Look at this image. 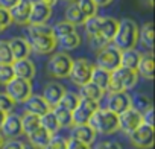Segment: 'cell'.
Masks as SVG:
<instances>
[{
    "label": "cell",
    "instance_id": "cell-1",
    "mask_svg": "<svg viewBox=\"0 0 155 149\" xmlns=\"http://www.w3.org/2000/svg\"><path fill=\"white\" fill-rule=\"evenodd\" d=\"M119 26V20L113 18V17H90L85 20L84 28H85V34L88 37L90 46L96 50L105 47L107 44H110L114 38V34L117 31Z\"/></svg>",
    "mask_w": 155,
    "mask_h": 149
},
{
    "label": "cell",
    "instance_id": "cell-2",
    "mask_svg": "<svg viewBox=\"0 0 155 149\" xmlns=\"http://www.w3.org/2000/svg\"><path fill=\"white\" fill-rule=\"evenodd\" d=\"M28 41L31 44V50L38 55L52 53L58 46L56 38L52 34V28L47 25H29Z\"/></svg>",
    "mask_w": 155,
    "mask_h": 149
},
{
    "label": "cell",
    "instance_id": "cell-3",
    "mask_svg": "<svg viewBox=\"0 0 155 149\" xmlns=\"http://www.w3.org/2000/svg\"><path fill=\"white\" fill-rule=\"evenodd\" d=\"M111 43L119 50L135 49V46L138 43V25L131 18L120 20Z\"/></svg>",
    "mask_w": 155,
    "mask_h": 149
},
{
    "label": "cell",
    "instance_id": "cell-4",
    "mask_svg": "<svg viewBox=\"0 0 155 149\" xmlns=\"http://www.w3.org/2000/svg\"><path fill=\"white\" fill-rule=\"evenodd\" d=\"M88 125L96 131V134L99 132L104 135H110L119 131V117L107 108H97L90 117Z\"/></svg>",
    "mask_w": 155,
    "mask_h": 149
},
{
    "label": "cell",
    "instance_id": "cell-5",
    "mask_svg": "<svg viewBox=\"0 0 155 149\" xmlns=\"http://www.w3.org/2000/svg\"><path fill=\"white\" fill-rule=\"evenodd\" d=\"M137 82H138L137 70L119 67V68L111 71V81H110L108 93L110 91H128V90H132L137 85Z\"/></svg>",
    "mask_w": 155,
    "mask_h": 149
},
{
    "label": "cell",
    "instance_id": "cell-6",
    "mask_svg": "<svg viewBox=\"0 0 155 149\" xmlns=\"http://www.w3.org/2000/svg\"><path fill=\"white\" fill-rule=\"evenodd\" d=\"M71 64H73V58L68 53H65V52L53 53L47 62V73L52 78H56V79L68 78Z\"/></svg>",
    "mask_w": 155,
    "mask_h": 149
},
{
    "label": "cell",
    "instance_id": "cell-7",
    "mask_svg": "<svg viewBox=\"0 0 155 149\" xmlns=\"http://www.w3.org/2000/svg\"><path fill=\"white\" fill-rule=\"evenodd\" d=\"M93 70H94V64L90 59H87V58H78V59H73L68 78H70V81L74 85L82 87L87 82H90Z\"/></svg>",
    "mask_w": 155,
    "mask_h": 149
},
{
    "label": "cell",
    "instance_id": "cell-8",
    "mask_svg": "<svg viewBox=\"0 0 155 149\" xmlns=\"http://www.w3.org/2000/svg\"><path fill=\"white\" fill-rule=\"evenodd\" d=\"M120 53H122V50H119L116 46L107 44L105 47L97 50L96 67H101L107 71H113V70L119 68L120 67Z\"/></svg>",
    "mask_w": 155,
    "mask_h": 149
},
{
    "label": "cell",
    "instance_id": "cell-9",
    "mask_svg": "<svg viewBox=\"0 0 155 149\" xmlns=\"http://www.w3.org/2000/svg\"><path fill=\"white\" fill-rule=\"evenodd\" d=\"M6 94L15 102V104H25L28 98L32 94V82L21 79V78H14L11 82L6 85Z\"/></svg>",
    "mask_w": 155,
    "mask_h": 149
},
{
    "label": "cell",
    "instance_id": "cell-10",
    "mask_svg": "<svg viewBox=\"0 0 155 149\" xmlns=\"http://www.w3.org/2000/svg\"><path fill=\"white\" fill-rule=\"evenodd\" d=\"M131 144H134L138 149H150L153 146V128L141 123L137 129H134L131 134H128Z\"/></svg>",
    "mask_w": 155,
    "mask_h": 149
},
{
    "label": "cell",
    "instance_id": "cell-11",
    "mask_svg": "<svg viewBox=\"0 0 155 149\" xmlns=\"http://www.w3.org/2000/svg\"><path fill=\"white\" fill-rule=\"evenodd\" d=\"M101 108L99 107V102H94V101H88V99H82L79 101V105H78L71 114H73V125H84V123H88L90 117L94 114V111Z\"/></svg>",
    "mask_w": 155,
    "mask_h": 149
},
{
    "label": "cell",
    "instance_id": "cell-12",
    "mask_svg": "<svg viewBox=\"0 0 155 149\" xmlns=\"http://www.w3.org/2000/svg\"><path fill=\"white\" fill-rule=\"evenodd\" d=\"M119 129L125 134H131L134 129H137L143 120H141V113L137 111L135 108H128L123 113H120L119 116Z\"/></svg>",
    "mask_w": 155,
    "mask_h": 149
},
{
    "label": "cell",
    "instance_id": "cell-13",
    "mask_svg": "<svg viewBox=\"0 0 155 149\" xmlns=\"http://www.w3.org/2000/svg\"><path fill=\"white\" fill-rule=\"evenodd\" d=\"M128 108H131V96L128 94V91H110L108 93L107 110L119 116Z\"/></svg>",
    "mask_w": 155,
    "mask_h": 149
},
{
    "label": "cell",
    "instance_id": "cell-14",
    "mask_svg": "<svg viewBox=\"0 0 155 149\" xmlns=\"http://www.w3.org/2000/svg\"><path fill=\"white\" fill-rule=\"evenodd\" d=\"M0 132H2V135L6 137V138H18L23 134L21 117L18 114H14V113L6 114L2 126H0Z\"/></svg>",
    "mask_w": 155,
    "mask_h": 149
},
{
    "label": "cell",
    "instance_id": "cell-15",
    "mask_svg": "<svg viewBox=\"0 0 155 149\" xmlns=\"http://www.w3.org/2000/svg\"><path fill=\"white\" fill-rule=\"evenodd\" d=\"M50 17H52V6L40 2V0L32 2L31 15H29V25H47Z\"/></svg>",
    "mask_w": 155,
    "mask_h": 149
},
{
    "label": "cell",
    "instance_id": "cell-16",
    "mask_svg": "<svg viewBox=\"0 0 155 149\" xmlns=\"http://www.w3.org/2000/svg\"><path fill=\"white\" fill-rule=\"evenodd\" d=\"M31 0H20V2L9 9L11 14V20L12 23L18 25V26H25L29 25V15H31Z\"/></svg>",
    "mask_w": 155,
    "mask_h": 149
},
{
    "label": "cell",
    "instance_id": "cell-17",
    "mask_svg": "<svg viewBox=\"0 0 155 149\" xmlns=\"http://www.w3.org/2000/svg\"><path fill=\"white\" fill-rule=\"evenodd\" d=\"M11 65H12V70H14L15 78H21V79H26V81H32V79L35 78L37 68H35V64H34L29 58L17 59V61H14Z\"/></svg>",
    "mask_w": 155,
    "mask_h": 149
},
{
    "label": "cell",
    "instance_id": "cell-18",
    "mask_svg": "<svg viewBox=\"0 0 155 149\" xmlns=\"http://www.w3.org/2000/svg\"><path fill=\"white\" fill-rule=\"evenodd\" d=\"M70 138H74L81 143H85L88 146H91L96 140V131L88 125V123H84V125H73L71 126V131H70Z\"/></svg>",
    "mask_w": 155,
    "mask_h": 149
},
{
    "label": "cell",
    "instance_id": "cell-19",
    "mask_svg": "<svg viewBox=\"0 0 155 149\" xmlns=\"http://www.w3.org/2000/svg\"><path fill=\"white\" fill-rule=\"evenodd\" d=\"M8 44H9V49H11L14 61L29 58V55L32 53L29 41L26 38H23V37H14L12 40L8 41Z\"/></svg>",
    "mask_w": 155,
    "mask_h": 149
},
{
    "label": "cell",
    "instance_id": "cell-20",
    "mask_svg": "<svg viewBox=\"0 0 155 149\" xmlns=\"http://www.w3.org/2000/svg\"><path fill=\"white\" fill-rule=\"evenodd\" d=\"M65 91H67L65 87L61 85L59 82H49V84H46L41 96L50 105V108H53V107H56L59 104V101H61V98L64 96Z\"/></svg>",
    "mask_w": 155,
    "mask_h": 149
},
{
    "label": "cell",
    "instance_id": "cell-21",
    "mask_svg": "<svg viewBox=\"0 0 155 149\" xmlns=\"http://www.w3.org/2000/svg\"><path fill=\"white\" fill-rule=\"evenodd\" d=\"M50 105L44 101L41 94H31L28 101L25 102V113H31L35 116H43L47 111H50Z\"/></svg>",
    "mask_w": 155,
    "mask_h": 149
},
{
    "label": "cell",
    "instance_id": "cell-22",
    "mask_svg": "<svg viewBox=\"0 0 155 149\" xmlns=\"http://www.w3.org/2000/svg\"><path fill=\"white\" fill-rule=\"evenodd\" d=\"M137 73H138V76H143L147 81L153 79V55H152V52L141 55L140 62L137 65Z\"/></svg>",
    "mask_w": 155,
    "mask_h": 149
},
{
    "label": "cell",
    "instance_id": "cell-23",
    "mask_svg": "<svg viewBox=\"0 0 155 149\" xmlns=\"http://www.w3.org/2000/svg\"><path fill=\"white\" fill-rule=\"evenodd\" d=\"M28 138H29V144H32L37 149H43V147H46L49 144V141L52 138V134L47 132L44 128L40 126L38 129H35L34 132H31L28 135Z\"/></svg>",
    "mask_w": 155,
    "mask_h": 149
},
{
    "label": "cell",
    "instance_id": "cell-24",
    "mask_svg": "<svg viewBox=\"0 0 155 149\" xmlns=\"http://www.w3.org/2000/svg\"><path fill=\"white\" fill-rule=\"evenodd\" d=\"M140 58H141V53L138 50H135V49L122 50V53H120V67L137 70V65L140 62Z\"/></svg>",
    "mask_w": 155,
    "mask_h": 149
},
{
    "label": "cell",
    "instance_id": "cell-25",
    "mask_svg": "<svg viewBox=\"0 0 155 149\" xmlns=\"http://www.w3.org/2000/svg\"><path fill=\"white\" fill-rule=\"evenodd\" d=\"M110 81H111V71H107V70H104V68L94 65V70H93V73H91L90 82H93L94 85H97V87L102 88L104 91H108Z\"/></svg>",
    "mask_w": 155,
    "mask_h": 149
},
{
    "label": "cell",
    "instance_id": "cell-26",
    "mask_svg": "<svg viewBox=\"0 0 155 149\" xmlns=\"http://www.w3.org/2000/svg\"><path fill=\"white\" fill-rule=\"evenodd\" d=\"M104 96H105V91L102 88H99L97 85H94L93 82H87L85 85L81 87V91H79V98L94 101V102H101V99Z\"/></svg>",
    "mask_w": 155,
    "mask_h": 149
},
{
    "label": "cell",
    "instance_id": "cell-27",
    "mask_svg": "<svg viewBox=\"0 0 155 149\" xmlns=\"http://www.w3.org/2000/svg\"><path fill=\"white\" fill-rule=\"evenodd\" d=\"M85 20L87 18L84 17V14L81 12V9L78 8L76 2H71L67 6V9H65V22L71 23L73 26H78V25H84Z\"/></svg>",
    "mask_w": 155,
    "mask_h": 149
},
{
    "label": "cell",
    "instance_id": "cell-28",
    "mask_svg": "<svg viewBox=\"0 0 155 149\" xmlns=\"http://www.w3.org/2000/svg\"><path fill=\"white\" fill-rule=\"evenodd\" d=\"M52 111H53V114H55L61 128H71L73 126V114H71L70 110H67L61 105H56V107L52 108Z\"/></svg>",
    "mask_w": 155,
    "mask_h": 149
},
{
    "label": "cell",
    "instance_id": "cell-29",
    "mask_svg": "<svg viewBox=\"0 0 155 149\" xmlns=\"http://www.w3.org/2000/svg\"><path fill=\"white\" fill-rule=\"evenodd\" d=\"M40 125H41V128H44L52 135H55L61 129V126H59V123H58V120H56V117H55V114H53L52 110L47 111L46 114L40 116Z\"/></svg>",
    "mask_w": 155,
    "mask_h": 149
},
{
    "label": "cell",
    "instance_id": "cell-30",
    "mask_svg": "<svg viewBox=\"0 0 155 149\" xmlns=\"http://www.w3.org/2000/svg\"><path fill=\"white\" fill-rule=\"evenodd\" d=\"M138 41H141V44L146 46L149 50L153 47V25L150 22L138 28Z\"/></svg>",
    "mask_w": 155,
    "mask_h": 149
},
{
    "label": "cell",
    "instance_id": "cell-31",
    "mask_svg": "<svg viewBox=\"0 0 155 149\" xmlns=\"http://www.w3.org/2000/svg\"><path fill=\"white\" fill-rule=\"evenodd\" d=\"M20 117H21V129H23V134H26V135H29L31 132H34L35 129H38L41 126L40 125V116L25 113Z\"/></svg>",
    "mask_w": 155,
    "mask_h": 149
},
{
    "label": "cell",
    "instance_id": "cell-32",
    "mask_svg": "<svg viewBox=\"0 0 155 149\" xmlns=\"http://www.w3.org/2000/svg\"><path fill=\"white\" fill-rule=\"evenodd\" d=\"M56 44L62 49V50H74L78 46L81 44V35L78 32H71L59 40H56Z\"/></svg>",
    "mask_w": 155,
    "mask_h": 149
},
{
    "label": "cell",
    "instance_id": "cell-33",
    "mask_svg": "<svg viewBox=\"0 0 155 149\" xmlns=\"http://www.w3.org/2000/svg\"><path fill=\"white\" fill-rule=\"evenodd\" d=\"M71 32H76V26H73L71 23H68L65 20L58 22L55 26H52V34L56 40H59V38H62V37H65V35H68Z\"/></svg>",
    "mask_w": 155,
    "mask_h": 149
},
{
    "label": "cell",
    "instance_id": "cell-34",
    "mask_svg": "<svg viewBox=\"0 0 155 149\" xmlns=\"http://www.w3.org/2000/svg\"><path fill=\"white\" fill-rule=\"evenodd\" d=\"M79 101H81V98H79V94H78V93L65 91V93H64V96L61 98V101H59V104H58V105H61V107H64V108H67V110L73 111L78 105H79Z\"/></svg>",
    "mask_w": 155,
    "mask_h": 149
},
{
    "label": "cell",
    "instance_id": "cell-35",
    "mask_svg": "<svg viewBox=\"0 0 155 149\" xmlns=\"http://www.w3.org/2000/svg\"><path fill=\"white\" fill-rule=\"evenodd\" d=\"M76 5L81 9V12L84 14L85 18L97 15V6L94 5L93 0H76Z\"/></svg>",
    "mask_w": 155,
    "mask_h": 149
},
{
    "label": "cell",
    "instance_id": "cell-36",
    "mask_svg": "<svg viewBox=\"0 0 155 149\" xmlns=\"http://www.w3.org/2000/svg\"><path fill=\"white\" fill-rule=\"evenodd\" d=\"M131 107L135 108L137 111L143 113L146 108L152 107V104H150V99H149L147 96H144V94H137L135 98H131Z\"/></svg>",
    "mask_w": 155,
    "mask_h": 149
},
{
    "label": "cell",
    "instance_id": "cell-37",
    "mask_svg": "<svg viewBox=\"0 0 155 149\" xmlns=\"http://www.w3.org/2000/svg\"><path fill=\"white\" fill-rule=\"evenodd\" d=\"M14 58L6 40H0V64H12Z\"/></svg>",
    "mask_w": 155,
    "mask_h": 149
},
{
    "label": "cell",
    "instance_id": "cell-38",
    "mask_svg": "<svg viewBox=\"0 0 155 149\" xmlns=\"http://www.w3.org/2000/svg\"><path fill=\"white\" fill-rule=\"evenodd\" d=\"M14 78H15V74H14L12 65L11 64H0V84L6 85Z\"/></svg>",
    "mask_w": 155,
    "mask_h": 149
},
{
    "label": "cell",
    "instance_id": "cell-39",
    "mask_svg": "<svg viewBox=\"0 0 155 149\" xmlns=\"http://www.w3.org/2000/svg\"><path fill=\"white\" fill-rule=\"evenodd\" d=\"M14 108H15V102L3 91H0V110H2L3 113H6V114H9V113H12L14 111Z\"/></svg>",
    "mask_w": 155,
    "mask_h": 149
},
{
    "label": "cell",
    "instance_id": "cell-40",
    "mask_svg": "<svg viewBox=\"0 0 155 149\" xmlns=\"http://www.w3.org/2000/svg\"><path fill=\"white\" fill-rule=\"evenodd\" d=\"M11 25H12V20H11L9 11L0 6V34H2L5 29H8Z\"/></svg>",
    "mask_w": 155,
    "mask_h": 149
},
{
    "label": "cell",
    "instance_id": "cell-41",
    "mask_svg": "<svg viewBox=\"0 0 155 149\" xmlns=\"http://www.w3.org/2000/svg\"><path fill=\"white\" fill-rule=\"evenodd\" d=\"M67 140L68 138H64V137H58V135H52L50 141H49V146L52 149H67Z\"/></svg>",
    "mask_w": 155,
    "mask_h": 149
},
{
    "label": "cell",
    "instance_id": "cell-42",
    "mask_svg": "<svg viewBox=\"0 0 155 149\" xmlns=\"http://www.w3.org/2000/svg\"><path fill=\"white\" fill-rule=\"evenodd\" d=\"M94 149H122L120 143L119 141H113V140H104V141H99Z\"/></svg>",
    "mask_w": 155,
    "mask_h": 149
},
{
    "label": "cell",
    "instance_id": "cell-43",
    "mask_svg": "<svg viewBox=\"0 0 155 149\" xmlns=\"http://www.w3.org/2000/svg\"><path fill=\"white\" fill-rule=\"evenodd\" d=\"M141 120H143L144 125L153 128V108H152V107L146 108V110L141 113Z\"/></svg>",
    "mask_w": 155,
    "mask_h": 149
},
{
    "label": "cell",
    "instance_id": "cell-44",
    "mask_svg": "<svg viewBox=\"0 0 155 149\" xmlns=\"http://www.w3.org/2000/svg\"><path fill=\"white\" fill-rule=\"evenodd\" d=\"M23 146H25L23 141H20L17 138H9L8 141H3L0 149H23Z\"/></svg>",
    "mask_w": 155,
    "mask_h": 149
},
{
    "label": "cell",
    "instance_id": "cell-45",
    "mask_svg": "<svg viewBox=\"0 0 155 149\" xmlns=\"http://www.w3.org/2000/svg\"><path fill=\"white\" fill-rule=\"evenodd\" d=\"M67 149H91V146L85 144V143H81L74 138H68L67 140Z\"/></svg>",
    "mask_w": 155,
    "mask_h": 149
},
{
    "label": "cell",
    "instance_id": "cell-46",
    "mask_svg": "<svg viewBox=\"0 0 155 149\" xmlns=\"http://www.w3.org/2000/svg\"><path fill=\"white\" fill-rule=\"evenodd\" d=\"M18 2H20V0H0V6L9 11V9H11V8H14Z\"/></svg>",
    "mask_w": 155,
    "mask_h": 149
},
{
    "label": "cell",
    "instance_id": "cell-47",
    "mask_svg": "<svg viewBox=\"0 0 155 149\" xmlns=\"http://www.w3.org/2000/svg\"><path fill=\"white\" fill-rule=\"evenodd\" d=\"M93 2H94V5L99 8V6H108V5H111L113 0H93Z\"/></svg>",
    "mask_w": 155,
    "mask_h": 149
},
{
    "label": "cell",
    "instance_id": "cell-48",
    "mask_svg": "<svg viewBox=\"0 0 155 149\" xmlns=\"http://www.w3.org/2000/svg\"><path fill=\"white\" fill-rule=\"evenodd\" d=\"M40 2H43V3H46V5H49V6H53V5L56 3V0H40Z\"/></svg>",
    "mask_w": 155,
    "mask_h": 149
},
{
    "label": "cell",
    "instance_id": "cell-49",
    "mask_svg": "<svg viewBox=\"0 0 155 149\" xmlns=\"http://www.w3.org/2000/svg\"><path fill=\"white\" fill-rule=\"evenodd\" d=\"M5 117H6V113H3L2 110H0V126H2V123H3Z\"/></svg>",
    "mask_w": 155,
    "mask_h": 149
},
{
    "label": "cell",
    "instance_id": "cell-50",
    "mask_svg": "<svg viewBox=\"0 0 155 149\" xmlns=\"http://www.w3.org/2000/svg\"><path fill=\"white\" fill-rule=\"evenodd\" d=\"M23 149H37V147H34L32 144H25V146H23Z\"/></svg>",
    "mask_w": 155,
    "mask_h": 149
},
{
    "label": "cell",
    "instance_id": "cell-51",
    "mask_svg": "<svg viewBox=\"0 0 155 149\" xmlns=\"http://www.w3.org/2000/svg\"><path fill=\"white\" fill-rule=\"evenodd\" d=\"M3 141H5V137L2 135V132H0V147H2V144H3Z\"/></svg>",
    "mask_w": 155,
    "mask_h": 149
},
{
    "label": "cell",
    "instance_id": "cell-52",
    "mask_svg": "<svg viewBox=\"0 0 155 149\" xmlns=\"http://www.w3.org/2000/svg\"><path fill=\"white\" fill-rule=\"evenodd\" d=\"M152 3H153V0H147V5L149 6H152Z\"/></svg>",
    "mask_w": 155,
    "mask_h": 149
},
{
    "label": "cell",
    "instance_id": "cell-53",
    "mask_svg": "<svg viewBox=\"0 0 155 149\" xmlns=\"http://www.w3.org/2000/svg\"><path fill=\"white\" fill-rule=\"evenodd\" d=\"M64 2H68V3H71V2H76V0H64Z\"/></svg>",
    "mask_w": 155,
    "mask_h": 149
},
{
    "label": "cell",
    "instance_id": "cell-54",
    "mask_svg": "<svg viewBox=\"0 0 155 149\" xmlns=\"http://www.w3.org/2000/svg\"><path fill=\"white\" fill-rule=\"evenodd\" d=\"M43 149H52V147H50V146L47 144V146H46V147H43Z\"/></svg>",
    "mask_w": 155,
    "mask_h": 149
}]
</instances>
